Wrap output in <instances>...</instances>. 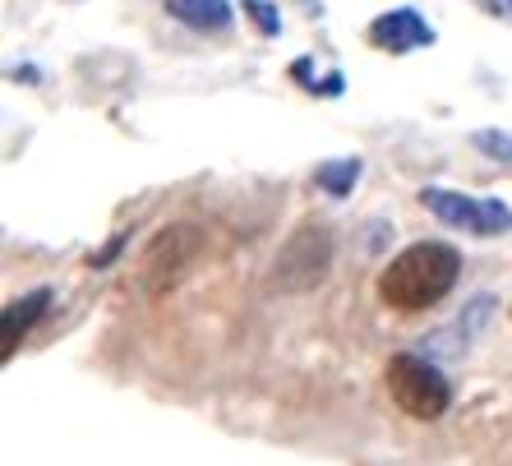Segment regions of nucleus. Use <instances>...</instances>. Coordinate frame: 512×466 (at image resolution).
Returning a JSON list of instances; mask_svg holds the SVG:
<instances>
[{"mask_svg": "<svg viewBox=\"0 0 512 466\" xmlns=\"http://www.w3.org/2000/svg\"><path fill=\"white\" fill-rule=\"evenodd\" d=\"M167 14H176L180 24L190 28H203V33H217V28L231 24L227 0H167Z\"/></svg>", "mask_w": 512, "mask_h": 466, "instance_id": "8", "label": "nucleus"}, {"mask_svg": "<svg viewBox=\"0 0 512 466\" xmlns=\"http://www.w3.org/2000/svg\"><path fill=\"white\" fill-rule=\"evenodd\" d=\"M203 254V231L190 222H176V227H162L153 236V245L143 250L139 259V282L148 296H167L180 277L190 273V263Z\"/></svg>", "mask_w": 512, "mask_h": 466, "instance_id": "3", "label": "nucleus"}, {"mask_svg": "<svg viewBox=\"0 0 512 466\" xmlns=\"http://www.w3.org/2000/svg\"><path fill=\"white\" fill-rule=\"evenodd\" d=\"M476 5L489 14H499V19H512V0H476Z\"/></svg>", "mask_w": 512, "mask_h": 466, "instance_id": "11", "label": "nucleus"}, {"mask_svg": "<svg viewBox=\"0 0 512 466\" xmlns=\"http://www.w3.org/2000/svg\"><path fill=\"white\" fill-rule=\"evenodd\" d=\"M383 383H388V397L411 420H439L448 411V402H453L448 379L420 356H393L388 370H383Z\"/></svg>", "mask_w": 512, "mask_h": 466, "instance_id": "2", "label": "nucleus"}, {"mask_svg": "<svg viewBox=\"0 0 512 466\" xmlns=\"http://www.w3.org/2000/svg\"><path fill=\"white\" fill-rule=\"evenodd\" d=\"M356 176H360V162H337V167L319 171V185L323 190H333V194H346L351 185H356Z\"/></svg>", "mask_w": 512, "mask_h": 466, "instance_id": "9", "label": "nucleus"}, {"mask_svg": "<svg viewBox=\"0 0 512 466\" xmlns=\"http://www.w3.org/2000/svg\"><path fill=\"white\" fill-rule=\"evenodd\" d=\"M333 263V236L323 227H300L296 236L286 240L273 259V287L277 291H305L314 287Z\"/></svg>", "mask_w": 512, "mask_h": 466, "instance_id": "4", "label": "nucleus"}, {"mask_svg": "<svg viewBox=\"0 0 512 466\" xmlns=\"http://www.w3.org/2000/svg\"><path fill=\"white\" fill-rule=\"evenodd\" d=\"M420 199L439 222L462 227L471 236H494V231L512 227V208H503L499 199H471V194H453V190H425Z\"/></svg>", "mask_w": 512, "mask_h": 466, "instance_id": "5", "label": "nucleus"}, {"mask_svg": "<svg viewBox=\"0 0 512 466\" xmlns=\"http://www.w3.org/2000/svg\"><path fill=\"white\" fill-rule=\"evenodd\" d=\"M250 14H254V24H259L263 33H277V14H273V5H263V0H250Z\"/></svg>", "mask_w": 512, "mask_h": 466, "instance_id": "10", "label": "nucleus"}, {"mask_svg": "<svg viewBox=\"0 0 512 466\" xmlns=\"http://www.w3.org/2000/svg\"><path fill=\"white\" fill-rule=\"evenodd\" d=\"M457 273H462V259H457L453 245L425 240V245L402 250L379 273V300L388 305V310H397V314L434 310V305L453 291Z\"/></svg>", "mask_w": 512, "mask_h": 466, "instance_id": "1", "label": "nucleus"}, {"mask_svg": "<svg viewBox=\"0 0 512 466\" xmlns=\"http://www.w3.org/2000/svg\"><path fill=\"white\" fill-rule=\"evenodd\" d=\"M370 42L383 51H393V56H402V51H416V47H425V42H434V28H429L416 10H388L370 24Z\"/></svg>", "mask_w": 512, "mask_h": 466, "instance_id": "6", "label": "nucleus"}, {"mask_svg": "<svg viewBox=\"0 0 512 466\" xmlns=\"http://www.w3.org/2000/svg\"><path fill=\"white\" fill-rule=\"evenodd\" d=\"M42 305H47V291H28L24 300H10V305H5V323H0V356L5 360L19 351V342L28 337V328H33V319L42 314Z\"/></svg>", "mask_w": 512, "mask_h": 466, "instance_id": "7", "label": "nucleus"}]
</instances>
